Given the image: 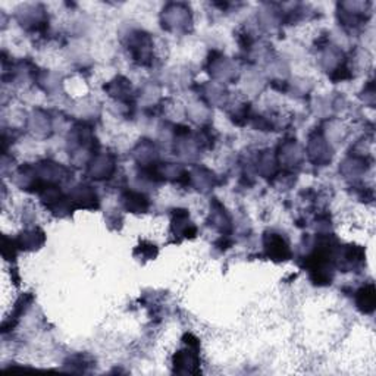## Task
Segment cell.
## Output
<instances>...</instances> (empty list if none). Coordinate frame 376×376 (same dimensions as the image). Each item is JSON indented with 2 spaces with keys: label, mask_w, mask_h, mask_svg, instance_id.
<instances>
[{
  "label": "cell",
  "mask_w": 376,
  "mask_h": 376,
  "mask_svg": "<svg viewBox=\"0 0 376 376\" xmlns=\"http://www.w3.org/2000/svg\"><path fill=\"white\" fill-rule=\"evenodd\" d=\"M362 293L365 295H362V300L359 301L360 307L363 309L365 313H369L374 310V304H375V295H374V287L369 285L368 288H363Z\"/></svg>",
  "instance_id": "1"
}]
</instances>
